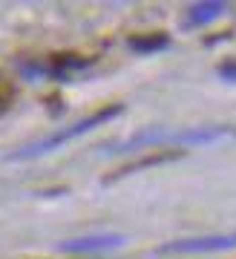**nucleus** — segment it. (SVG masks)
Wrapping results in <instances>:
<instances>
[{
    "mask_svg": "<svg viewBox=\"0 0 236 259\" xmlns=\"http://www.w3.org/2000/svg\"><path fill=\"white\" fill-rule=\"evenodd\" d=\"M118 112H121V107H118V104H115V107H104V110H98V112H92V115H87V118H81L78 124H72V127H66V130H61V133L49 136V139H41V141H35V144L23 147L18 153V158L49 153V150H55V147H61V144H66V141H72V139H78V136H84L87 130L98 127V124H104V121H109V118H115Z\"/></svg>",
    "mask_w": 236,
    "mask_h": 259,
    "instance_id": "obj_1",
    "label": "nucleus"
},
{
    "mask_svg": "<svg viewBox=\"0 0 236 259\" xmlns=\"http://www.w3.org/2000/svg\"><path fill=\"white\" fill-rule=\"evenodd\" d=\"M236 248V233H216V236H196V239H179L164 245L162 253H213V250Z\"/></svg>",
    "mask_w": 236,
    "mask_h": 259,
    "instance_id": "obj_2",
    "label": "nucleus"
},
{
    "mask_svg": "<svg viewBox=\"0 0 236 259\" xmlns=\"http://www.w3.org/2000/svg\"><path fill=\"white\" fill-rule=\"evenodd\" d=\"M127 242L124 233H95V236H81L61 245L64 253H101V250H115Z\"/></svg>",
    "mask_w": 236,
    "mask_h": 259,
    "instance_id": "obj_3",
    "label": "nucleus"
},
{
    "mask_svg": "<svg viewBox=\"0 0 236 259\" xmlns=\"http://www.w3.org/2000/svg\"><path fill=\"white\" fill-rule=\"evenodd\" d=\"M219 136H225V130H196V133H179V136H138V139L127 141L124 150L133 147H144V144H164V141H182V144H205V141H213Z\"/></svg>",
    "mask_w": 236,
    "mask_h": 259,
    "instance_id": "obj_4",
    "label": "nucleus"
},
{
    "mask_svg": "<svg viewBox=\"0 0 236 259\" xmlns=\"http://www.w3.org/2000/svg\"><path fill=\"white\" fill-rule=\"evenodd\" d=\"M222 12H225V3H196L187 12V23L190 26H205L210 20H216Z\"/></svg>",
    "mask_w": 236,
    "mask_h": 259,
    "instance_id": "obj_5",
    "label": "nucleus"
},
{
    "mask_svg": "<svg viewBox=\"0 0 236 259\" xmlns=\"http://www.w3.org/2000/svg\"><path fill=\"white\" fill-rule=\"evenodd\" d=\"M167 47V35H147V37H133L130 40V49L136 52H155V49Z\"/></svg>",
    "mask_w": 236,
    "mask_h": 259,
    "instance_id": "obj_6",
    "label": "nucleus"
},
{
    "mask_svg": "<svg viewBox=\"0 0 236 259\" xmlns=\"http://www.w3.org/2000/svg\"><path fill=\"white\" fill-rule=\"evenodd\" d=\"M12 98H15V90H12V83L6 81L3 75H0V110H3V107L12 101Z\"/></svg>",
    "mask_w": 236,
    "mask_h": 259,
    "instance_id": "obj_7",
    "label": "nucleus"
},
{
    "mask_svg": "<svg viewBox=\"0 0 236 259\" xmlns=\"http://www.w3.org/2000/svg\"><path fill=\"white\" fill-rule=\"evenodd\" d=\"M222 75H225V78H230V81L236 78V64H233V61H230L227 66H222Z\"/></svg>",
    "mask_w": 236,
    "mask_h": 259,
    "instance_id": "obj_8",
    "label": "nucleus"
}]
</instances>
